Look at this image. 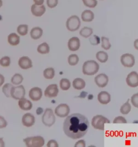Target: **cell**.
I'll return each instance as SVG.
<instances>
[{
	"label": "cell",
	"instance_id": "obj_26",
	"mask_svg": "<svg viewBox=\"0 0 138 147\" xmlns=\"http://www.w3.org/2000/svg\"><path fill=\"white\" fill-rule=\"evenodd\" d=\"M96 58L100 63H105L108 60V54L103 51H100L97 52L96 54Z\"/></svg>",
	"mask_w": 138,
	"mask_h": 147
},
{
	"label": "cell",
	"instance_id": "obj_1",
	"mask_svg": "<svg viewBox=\"0 0 138 147\" xmlns=\"http://www.w3.org/2000/svg\"><path fill=\"white\" fill-rule=\"evenodd\" d=\"M89 122L87 118L79 113L71 114L63 123L65 134L70 138L76 140L83 137L87 132Z\"/></svg>",
	"mask_w": 138,
	"mask_h": 147
},
{
	"label": "cell",
	"instance_id": "obj_31",
	"mask_svg": "<svg viewBox=\"0 0 138 147\" xmlns=\"http://www.w3.org/2000/svg\"><path fill=\"white\" fill-rule=\"evenodd\" d=\"M129 100L128 99L127 102H125V104L121 107L120 111L121 114L125 115V114H129L130 112V111L131 110V106L129 104Z\"/></svg>",
	"mask_w": 138,
	"mask_h": 147
},
{
	"label": "cell",
	"instance_id": "obj_44",
	"mask_svg": "<svg viewBox=\"0 0 138 147\" xmlns=\"http://www.w3.org/2000/svg\"><path fill=\"white\" fill-rule=\"evenodd\" d=\"M4 80H5V78L4 76L2 74H0V87L4 84Z\"/></svg>",
	"mask_w": 138,
	"mask_h": 147
},
{
	"label": "cell",
	"instance_id": "obj_3",
	"mask_svg": "<svg viewBox=\"0 0 138 147\" xmlns=\"http://www.w3.org/2000/svg\"><path fill=\"white\" fill-rule=\"evenodd\" d=\"M23 142L26 146L28 147H43L45 144L44 139L41 136L28 137L23 139Z\"/></svg>",
	"mask_w": 138,
	"mask_h": 147
},
{
	"label": "cell",
	"instance_id": "obj_42",
	"mask_svg": "<svg viewBox=\"0 0 138 147\" xmlns=\"http://www.w3.org/2000/svg\"><path fill=\"white\" fill-rule=\"evenodd\" d=\"M47 147H59V145L57 142L54 140H50L47 143Z\"/></svg>",
	"mask_w": 138,
	"mask_h": 147
},
{
	"label": "cell",
	"instance_id": "obj_8",
	"mask_svg": "<svg viewBox=\"0 0 138 147\" xmlns=\"http://www.w3.org/2000/svg\"><path fill=\"white\" fill-rule=\"evenodd\" d=\"M121 63L126 67H132L135 64V58L132 54L125 53L120 58Z\"/></svg>",
	"mask_w": 138,
	"mask_h": 147
},
{
	"label": "cell",
	"instance_id": "obj_16",
	"mask_svg": "<svg viewBox=\"0 0 138 147\" xmlns=\"http://www.w3.org/2000/svg\"><path fill=\"white\" fill-rule=\"evenodd\" d=\"M18 65L22 69H29L32 67V63L28 57H22L18 60Z\"/></svg>",
	"mask_w": 138,
	"mask_h": 147
},
{
	"label": "cell",
	"instance_id": "obj_11",
	"mask_svg": "<svg viewBox=\"0 0 138 147\" xmlns=\"http://www.w3.org/2000/svg\"><path fill=\"white\" fill-rule=\"evenodd\" d=\"M58 88L57 84H51L49 85L44 91V95L47 98H55L58 93Z\"/></svg>",
	"mask_w": 138,
	"mask_h": 147
},
{
	"label": "cell",
	"instance_id": "obj_32",
	"mask_svg": "<svg viewBox=\"0 0 138 147\" xmlns=\"http://www.w3.org/2000/svg\"><path fill=\"white\" fill-rule=\"evenodd\" d=\"M14 86L13 85H12L11 84L7 83L5 84L4 86L2 87V92L4 93V95L5 96H7V98L11 97L10 95V91L12 90V88Z\"/></svg>",
	"mask_w": 138,
	"mask_h": 147
},
{
	"label": "cell",
	"instance_id": "obj_49",
	"mask_svg": "<svg viewBox=\"0 0 138 147\" xmlns=\"http://www.w3.org/2000/svg\"><path fill=\"white\" fill-rule=\"evenodd\" d=\"M3 5V1L2 0H0V8H1Z\"/></svg>",
	"mask_w": 138,
	"mask_h": 147
},
{
	"label": "cell",
	"instance_id": "obj_9",
	"mask_svg": "<svg viewBox=\"0 0 138 147\" xmlns=\"http://www.w3.org/2000/svg\"><path fill=\"white\" fill-rule=\"evenodd\" d=\"M70 111L69 106L66 104L59 105L55 110V113L57 117H68Z\"/></svg>",
	"mask_w": 138,
	"mask_h": 147
},
{
	"label": "cell",
	"instance_id": "obj_12",
	"mask_svg": "<svg viewBox=\"0 0 138 147\" xmlns=\"http://www.w3.org/2000/svg\"><path fill=\"white\" fill-rule=\"evenodd\" d=\"M43 95V92L41 88L39 87L32 88L29 92V96L30 99L34 101H39L41 99Z\"/></svg>",
	"mask_w": 138,
	"mask_h": 147
},
{
	"label": "cell",
	"instance_id": "obj_25",
	"mask_svg": "<svg viewBox=\"0 0 138 147\" xmlns=\"http://www.w3.org/2000/svg\"><path fill=\"white\" fill-rule=\"evenodd\" d=\"M37 52L41 54H47L50 52L49 45L47 43H43L39 45L37 48Z\"/></svg>",
	"mask_w": 138,
	"mask_h": 147
},
{
	"label": "cell",
	"instance_id": "obj_43",
	"mask_svg": "<svg viewBox=\"0 0 138 147\" xmlns=\"http://www.w3.org/2000/svg\"><path fill=\"white\" fill-rule=\"evenodd\" d=\"M86 146V143H85V141L83 140H81L78 141V142L76 143L74 147H85Z\"/></svg>",
	"mask_w": 138,
	"mask_h": 147
},
{
	"label": "cell",
	"instance_id": "obj_33",
	"mask_svg": "<svg viewBox=\"0 0 138 147\" xmlns=\"http://www.w3.org/2000/svg\"><path fill=\"white\" fill-rule=\"evenodd\" d=\"M68 63L71 66L76 65L79 62V57L76 54H72L68 57Z\"/></svg>",
	"mask_w": 138,
	"mask_h": 147
},
{
	"label": "cell",
	"instance_id": "obj_35",
	"mask_svg": "<svg viewBox=\"0 0 138 147\" xmlns=\"http://www.w3.org/2000/svg\"><path fill=\"white\" fill-rule=\"evenodd\" d=\"M82 1L83 2L84 5L91 8H93L95 7L98 3V2L97 0H82Z\"/></svg>",
	"mask_w": 138,
	"mask_h": 147
},
{
	"label": "cell",
	"instance_id": "obj_14",
	"mask_svg": "<svg viewBox=\"0 0 138 147\" xmlns=\"http://www.w3.org/2000/svg\"><path fill=\"white\" fill-rule=\"evenodd\" d=\"M22 122L23 125L26 127H30L34 125L35 118L32 114L30 113H26L22 117Z\"/></svg>",
	"mask_w": 138,
	"mask_h": 147
},
{
	"label": "cell",
	"instance_id": "obj_20",
	"mask_svg": "<svg viewBox=\"0 0 138 147\" xmlns=\"http://www.w3.org/2000/svg\"><path fill=\"white\" fill-rule=\"evenodd\" d=\"M81 18L83 21L90 22L93 20L95 18V15L94 13L90 10H86L82 13Z\"/></svg>",
	"mask_w": 138,
	"mask_h": 147
},
{
	"label": "cell",
	"instance_id": "obj_6",
	"mask_svg": "<svg viewBox=\"0 0 138 147\" xmlns=\"http://www.w3.org/2000/svg\"><path fill=\"white\" fill-rule=\"evenodd\" d=\"M80 20L76 15H73L68 19L66 26L70 31H76L79 29L80 26Z\"/></svg>",
	"mask_w": 138,
	"mask_h": 147
},
{
	"label": "cell",
	"instance_id": "obj_50",
	"mask_svg": "<svg viewBox=\"0 0 138 147\" xmlns=\"http://www.w3.org/2000/svg\"><path fill=\"white\" fill-rule=\"evenodd\" d=\"M91 98V100L92 99H93V96L92 95V94H90V95H89V99L90 100V98Z\"/></svg>",
	"mask_w": 138,
	"mask_h": 147
},
{
	"label": "cell",
	"instance_id": "obj_17",
	"mask_svg": "<svg viewBox=\"0 0 138 147\" xmlns=\"http://www.w3.org/2000/svg\"><path fill=\"white\" fill-rule=\"evenodd\" d=\"M80 40L77 37H73L69 39L68 46L71 51H76L80 48Z\"/></svg>",
	"mask_w": 138,
	"mask_h": 147
},
{
	"label": "cell",
	"instance_id": "obj_38",
	"mask_svg": "<svg viewBox=\"0 0 138 147\" xmlns=\"http://www.w3.org/2000/svg\"><path fill=\"white\" fill-rule=\"evenodd\" d=\"M58 0H47V4L50 8H53L58 5Z\"/></svg>",
	"mask_w": 138,
	"mask_h": 147
},
{
	"label": "cell",
	"instance_id": "obj_22",
	"mask_svg": "<svg viewBox=\"0 0 138 147\" xmlns=\"http://www.w3.org/2000/svg\"><path fill=\"white\" fill-rule=\"evenodd\" d=\"M43 30L39 27L33 28L30 31V36L31 38L34 40L39 39L43 35Z\"/></svg>",
	"mask_w": 138,
	"mask_h": 147
},
{
	"label": "cell",
	"instance_id": "obj_4",
	"mask_svg": "<svg viewBox=\"0 0 138 147\" xmlns=\"http://www.w3.org/2000/svg\"><path fill=\"white\" fill-rule=\"evenodd\" d=\"M110 123V121L106 117L101 115H97L92 118L91 125L95 129L103 130L104 125Z\"/></svg>",
	"mask_w": 138,
	"mask_h": 147
},
{
	"label": "cell",
	"instance_id": "obj_40",
	"mask_svg": "<svg viewBox=\"0 0 138 147\" xmlns=\"http://www.w3.org/2000/svg\"><path fill=\"white\" fill-rule=\"evenodd\" d=\"M131 102L132 104L134 107H138V93L134 94L131 98Z\"/></svg>",
	"mask_w": 138,
	"mask_h": 147
},
{
	"label": "cell",
	"instance_id": "obj_46",
	"mask_svg": "<svg viewBox=\"0 0 138 147\" xmlns=\"http://www.w3.org/2000/svg\"><path fill=\"white\" fill-rule=\"evenodd\" d=\"M34 2L35 5H43L44 0H34Z\"/></svg>",
	"mask_w": 138,
	"mask_h": 147
},
{
	"label": "cell",
	"instance_id": "obj_30",
	"mask_svg": "<svg viewBox=\"0 0 138 147\" xmlns=\"http://www.w3.org/2000/svg\"><path fill=\"white\" fill-rule=\"evenodd\" d=\"M18 34L21 36H26L28 32V26L26 24H21L17 28Z\"/></svg>",
	"mask_w": 138,
	"mask_h": 147
},
{
	"label": "cell",
	"instance_id": "obj_29",
	"mask_svg": "<svg viewBox=\"0 0 138 147\" xmlns=\"http://www.w3.org/2000/svg\"><path fill=\"white\" fill-rule=\"evenodd\" d=\"M60 88L63 91H67L70 88L71 83L69 79L63 78L60 80Z\"/></svg>",
	"mask_w": 138,
	"mask_h": 147
},
{
	"label": "cell",
	"instance_id": "obj_7",
	"mask_svg": "<svg viewBox=\"0 0 138 147\" xmlns=\"http://www.w3.org/2000/svg\"><path fill=\"white\" fill-rule=\"evenodd\" d=\"M26 95V90L23 85L18 86H13L10 91V95L13 99L20 100L24 98Z\"/></svg>",
	"mask_w": 138,
	"mask_h": 147
},
{
	"label": "cell",
	"instance_id": "obj_13",
	"mask_svg": "<svg viewBox=\"0 0 138 147\" xmlns=\"http://www.w3.org/2000/svg\"><path fill=\"white\" fill-rule=\"evenodd\" d=\"M95 82L98 86L103 88L108 85V77L105 74H100L95 77Z\"/></svg>",
	"mask_w": 138,
	"mask_h": 147
},
{
	"label": "cell",
	"instance_id": "obj_2",
	"mask_svg": "<svg viewBox=\"0 0 138 147\" xmlns=\"http://www.w3.org/2000/svg\"><path fill=\"white\" fill-rule=\"evenodd\" d=\"M99 69V65L95 61H87L83 66V73L87 76H93L97 74Z\"/></svg>",
	"mask_w": 138,
	"mask_h": 147
},
{
	"label": "cell",
	"instance_id": "obj_45",
	"mask_svg": "<svg viewBox=\"0 0 138 147\" xmlns=\"http://www.w3.org/2000/svg\"><path fill=\"white\" fill-rule=\"evenodd\" d=\"M43 113V109L42 107H39L36 109V114L38 115H40Z\"/></svg>",
	"mask_w": 138,
	"mask_h": 147
},
{
	"label": "cell",
	"instance_id": "obj_24",
	"mask_svg": "<svg viewBox=\"0 0 138 147\" xmlns=\"http://www.w3.org/2000/svg\"><path fill=\"white\" fill-rule=\"evenodd\" d=\"M93 34V29L89 27H84L79 32L80 35L84 37V38H88L90 37L92 34Z\"/></svg>",
	"mask_w": 138,
	"mask_h": 147
},
{
	"label": "cell",
	"instance_id": "obj_27",
	"mask_svg": "<svg viewBox=\"0 0 138 147\" xmlns=\"http://www.w3.org/2000/svg\"><path fill=\"white\" fill-rule=\"evenodd\" d=\"M55 71L53 68H47L44 69L43 72V76L47 79H52L54 77Z\"/></svg>",
	"mask_w": 138,
	"mask_h": 147
},
{
	"label": "cell",
	"instance_id": "obj_36",
	"mask_svg": "<svg viewBox=\"0 0 138 147\" xmlns=\"http://www.w3.org/2000/svg\"><path fill=\"white\" fill-rule=\"evenodd\" d=\"M11 60L8 56H4L0 59V65L3 67H8L10 64Z\"/></svg>",
	"mask_w": 138,
	"mask_h": 147
},
{
	"label": "cell",
	"instance_id": "obj_23",
	"mask_svg": "<svg viewBox=\"0 0 138 147\" xmlns=\"http://www.w3.org/2000/svg\"><path fill=\"white\" fill-rule=\"evenodd\" d=\"M73 88L77 90H81L83 89L86 85L85 81L82 78H76L73 81Z\"/></svg>",
	"mask_w": 138,
	"mask_h": 147
},
{
	"label": "cell",
	"instance_id": "obj_5",
	"mask_svg": "<svg viewBox=\"0 0 138 147\" xmlns=\"http://www.w3.org/2000/svg\"><path fill=\"white\" fill-rule=\"evenodd\" d=\"M42 122L47 127H51L56 121V117L54 115L53 111L50 108H47L43 114Z\"/></svg>",
	"mask_w": 138,
	"mask_h": 147
},
{
	"label": "cell",
	"instance_id": "obj_19",
	"mask_svg": "<svg viewBox=\"0 0 138 147\" xmlns=\"http://www.w3.org/2000/svg\"><path fill=\"white\" fill-rule=\"evenodd\" d=\"M18 106L23 111H30L32 107V104L30 100L23 98L18 101Z\"/></svg>",
	"mask_w": 138,
	"mask_h": 147
},
{
	"label": "cell",
	"instance_id": "obj_39",
	"mask_svg": "<svg viewBox=\"0 0 138 147\" xmlns=\"http://www.w3.org/2000/svg\"><path fill=\"white\" fill-rule=\"evenodd\" d=\"M113 123H126L127 120L124 117L118 116L114 119Z\"/></svg>",
	"mask_w": 138,
	"mask_h": 147
},
{
	"label": "cell",
	"instance_id": "obj_10",
	"mask_svg": "<svg viewBox=\"0 0 138 147\" xmlns=\"http://www.w3.org/2000/svg\"><path fill=\"white\" fill-rule=\"evenodd\" d=\"M127 84L131 87H137L138 86V74L137 72L132 71L128 74L126 78Z\"/></svg>",
	"mask_w": 138,
	"mask_h": 147
},
{
	"label": "cell",
	"instance_id": "obj_41",
	"mask_svg": "<svg viewBox=\"0 0 138 147\" xmlns=\"http://www.w3.org/2000/svg\"><path fill=\"white\" fill-rule=\"evenodd\" d=\"M7 125H8L7 121L5 120L3 117L0 116V129L5 128Z\"/></svg>",
	"mask_w": 138,
	"mask_h": 147
},
{
	"label": "cell",
	"instance_id": "obj_28",
	"mask_svg": "<svg viewBox=\"0 0 138 147\" xmlns=\"http://www.w3.org/2000/svg\"><path fill=\"white\" fill-rule=\"evenodd\" d=\"M23 80V77L21 74H15L11 79V82L15 85H19Z\"/></svg>",
	"mask_w": 138,
	"mask_h": 147
},
{
	"label": "cell",
	"instance_id": "obj_18",
	"mask_svg": "<svg viewBox=\"0 0 138 147\" xmlns=\"http://www.w3.org/2000/svg\"><path fill=\"white\" fill-rule=\"evenodd\" d=\"M98 100L100 104L106 105L111 101V95L108 92L102 91L98 94Z\"/></svg>",
	"mask_w": 138,
	"mask_h": 147
},
{
	"label": "cell",
	"instance_id": "obj_47",
	"mask_svg": "<svg viewBox=\"0 0 138 147\" xmlns=\"http://www.w3.org/2000/svg\"><path fill=\"white\" fill-rule=\"evenodd\" d=\"M5 146V143L3 138H0V147H4Z\"/></svg>",
	"mask_w": 138,
	"mask_h": 147
},
{
	"label": "cell",
	"instance_id": "obj_21",
	"mask_svg": "<svg viewBox=\"0 0 138 147\" xmlns=\"http://www.w3.org/2000/svg\"><path fill=\"white\" fill-rule=\"evenodd\" d=\"M8 42L12 46H16L20 42V37L16 33H11L8 36Z\"/></svg>",
	"mask_w": 138,
	"mask_h": 147
},
{
	"label": "cell",
	"instance_id": "obj_15",
	"mask_svg": "<svg viewBox=\"0 0 138 147\" xmlns=\"http://www.w3.org/2000/svg\"><path fill=\"white\" fill-rule=\"evenodd\" d=\"M31 13L33 15L36 17H41L45 13L46 8L44 5H32L31 9Z\"/></svg>",
	"mask_w": 138,
	"mask_h": 147
},
{
	"label": "cell",
	"instance_id": "obj_37",
	"mask_svg": "<svg viewBox=\"0 0 138 147\" xmlns=\"http://www.w3.org/2000/svg\"><path fill=\"white\" fill-rule=\"evenodd\" d=\"M89 41L91 44L92 45H97L100 43V39L99 37L97 35H93L91 36Z\"/></svg>",
	"mask_w": 138,
	"mask_h": 147
},
{
	"label": "cell",
	"instance_id": "obj_48",
	"mask_svg": "<svg viewBox=\"0 0 138 147\" xmlns=\"http://www.w3.org/2000/svg\"><path fill=\"white\" fill-rule=\"evenodd\" d=\"M138 39H136V40H135V41L134 42V47L135 48V49H136L137 50H138Z\"/></svg>",
	"mask_w": 138,
	"mask_h": 147
},
{
	"label": "cell",
	"instance_id": "obj_34",
	"mask_svg": "<svg viewBox=\"0 0 138 147\" xmlns=\"http://www.w3.org/2000/svg\"><path fill=\"white\" fill-rule=\"evenodd\" d=\"M101 47L103 48V49L108 50H109L111 47V44L110 43L109 39L105 37H102L101 38Z\"/></svg>",
	"mask_w": 138,
	"mask_h": 147
}]
</instances>
